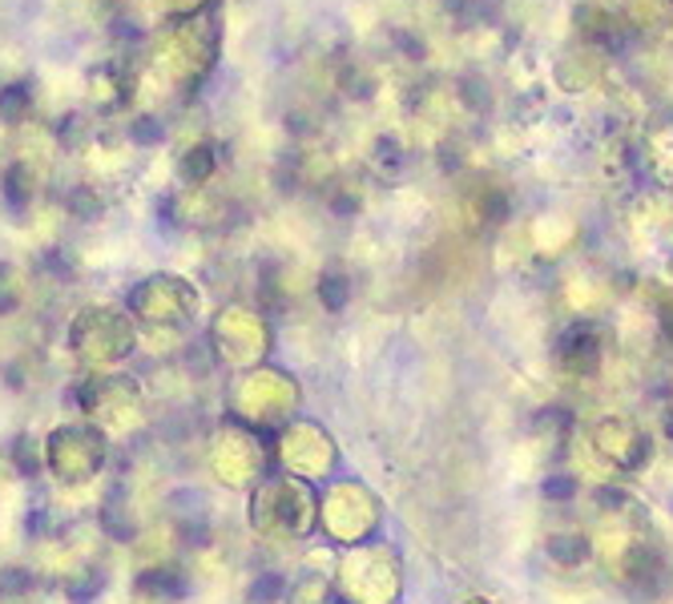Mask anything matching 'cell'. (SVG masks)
I'll return each instance as SVG.
<instances>
[{
	"mask_svg": "<svg viewBox=\"0 0 673 604\" xmlns=\"http://www.w3.org/2000/svg\"><path fill=\"white\" fill-rule=\"evenodd\" d=\"M601 363V339L589 327L569 334V343H564V367L569 371H593Z\"/></svg>",
	"mask_w": 673,
	"mask_h": 604,
	"instance_id": "6da1fadb",
	"label": "cell"
},
{
	"mask_svg": "<svg viewBox=\"0 0 673 604\" xmlns=\"http://www.w3.org/2000/svg\"><path fill=\"white\" fill-rule=\"evenodd\" d=\"M141 589H170V596H182V589H186V580L178 577V572H150V577H141Z\"/></svg>",
	"mask_w": 673,
	"mask_h": 604,
	"instance_id": "7a4b0ae2",
	"label": "cell"
}]
</instances>
